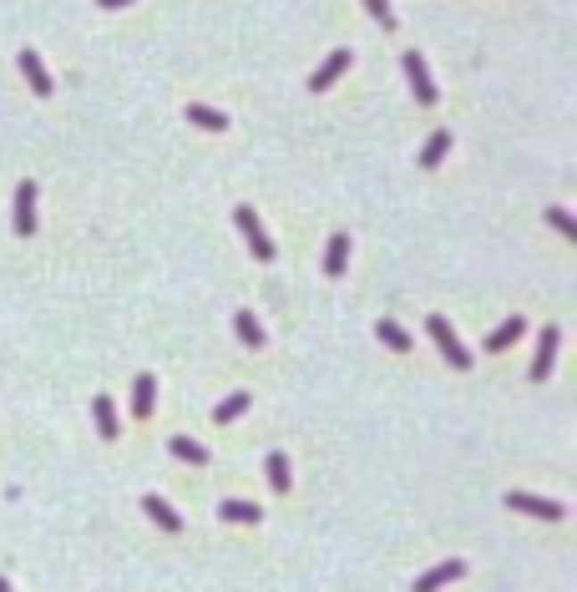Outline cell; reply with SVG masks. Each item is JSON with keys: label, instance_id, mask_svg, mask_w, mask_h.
Listing matches in <instances>:
<instances>
[{"label": "cell", "instance_id": "3957f363", "mask_svg": "<svg viewBox=\"0 0 577 592\" xmlns=\"http://www.w3.org/2000/svg\"><path fill=\"white\" fill-rule=\"evenodd\" d=\"M406 81H410V92H416V102L421 107H436V81H431V71H425V62L416 56V51H406Z\"/></svg>", "mask_w": 577, "mask_h": 592}, {"label": "cell", "instance_id": "4fadbf2b", "mask_svg": "<svg viewBox=\"0 0 577 592\" xmlns=\"http://www.w3.org/2000/svg\"><path fill=\"white\" fill-rule=\"evenodd\" d=\"M92 415H96V436H102V440H117V436H122V431H117V410H111L107 395H96V400H92Z\"/></svg>", "mask_w": 577, "mask_h": 592}, {"label": "cell", "instance_id": "8992f818", "mask_svg": "<svg viewBox=\"0 0 577 592\" xmlns=\"http://www.w3.org/2000/svg\"><path fill=\"white\" fill-rule=\"evenodd\" d=\"M456 577H466V562H461V557L441 562V567H431L425 577H416V592H441L446 582H456Z\"/></svg>", "mask_w": 577, "mask_h": 592}, {"label": "cell", "instance_id": "277c9868", "mask_svg": "<svg viewBox=\"0 0 577 592\" xmlns=\"http://www.w3.org/2000/svg\"><path fill=\"white\" fill-rule=\"evenodd\" d=\"M507 506H512V512H527V516H542V522H562V516H567L562 501H542V497H527V491H507Z\"/></svg>", "mask_w": 577, "mask_h": 592}, {"label": "cell", "instance_id": "cb8c5ba5", "mask_svg": "<svg viewBox=\"0 0 577 592\" xmlns=\"http://www.w3.org/2000/svg\"><path fill=\"white\" fill-rule=\"evenodd\" d=\"M547 223H552L562 238H577V218L567 213V208H547Z\"/></svg>", "mask_w": 577, "mask_h": 592}, {"label": "cell", "instance_id": "5b68a950", "mask_svg": "<svg viewBox=\"0 0 577 592\" xmlns=\"http://www.w3.org/2000/svg\"><path fill=\"white\" fill-rule=\"evenodd\" d=\"M557 344H562V329L547 325L542 340H537V359H532V380H547L552 374V359H557Z\"/></svg>", "mask_w": 577, "mask_h": 592}, {"label": "cell", "instance_id": "484cf974", "mask_svg": "<svg viewBox=\"0 0 577 592\" xmlns=\"http://www.w3.org/2000/svg\"><path fill=\"white\" fill-rule=\"evenodd\" d=\"M0 592H11V582H5V577H0Z\"/></svg>", "mask_w": 577, "mask_h": 592}, {"label": "cell", "instance_id": "5bb4252c", "mask_svg": "<svg viewBox=\"0 0 577 592\" xmlns=\"http://www.w3.org/2000/svg\"><path fill=\"white\" fill-rule=\"evenodd\" d=\"M344 66H350V51H334V56H329V62H325V66H319V71L309 77V92H325V86H329L334 77H340Z\"/></svg>", "mask_w": 577, "mask_h": 592}, {"label": "cell", "instance_id": "ba28073f", "mask_svg": "<svg viewBox=\"0 0 577 592\" xmlns=\"http://www.w3.org/2000/svg\"><path fill=\"white\" fill-rule=\"evenodd\" d=\"M16 66L26 71V81H31V92H36V96H51V71L41 66V56H36V51H21Z\"/></svg>", "mask_w": 577, "mask_h": 592}, {"label": "cell", "instance_id": "d4e9b609", "mask_svg": "<svg viewBox=\"0 0 577 592\" xmlns=\"http://www.w3.org/2000/svg\"><path fill=\"white\" fill-rule=\"evenodd\" d=\"M102 11H122V5H132V0H96Z\"/></svg>", "mask_w": 577, "mask_h": 592}, {"label": "cell", "instance_id": "ffe728a7", "mask_svg": "<svg viewBox=\"0 0 577 592\" xmlns=\"http://www.w3.org/2000/svg\"><path fill=\"white\" fill-rule=\"evenodd\" d=\"M243 410H249V390H238V395H228V400H223V406L213 410V421H218V425H228V421H238Z\"/></svg>", "mask_w": 577, "mask_h": 592}, {"label": "cell", "instance_id": "2e32d148", "mask_svg": "<svg viewBox=\"0 0 577 592\" xmlns=\"http://www.w3.org/2000/svg\"><path fill=\"white\" fill-rule=\"evenodd\" d=\"M223 522H243V527H259L264 512L253 506V501H223Z\"/></svg>", "mask_w": 577, "mask_h": 592}, {"label": "cell", "instance_id": "e0dca14e", "mask_svg": "<svg viewBox=\"0 0 577 592\" xmlns=\"http://www.w3.org/2000/svg\"><path fill=\"white\" fill-rule=\"evenodd\" d=\"M172 456H177V461H187V466H208V451L193 436H172Z\"/></svg>", "mask_w": 577, "mask_h": 592}, {"label": "cell", "instance_id": "7402d4cb", "mask_svg": "<svg viewBox=\"0 0 577 592\" xmlns=\"http://www.w3.org/2000/svg\"><path fill=\"white\" fill-rule=\"evenodd\" d=\"M187 122L208 127V132H223V127H228V117H223V111H213V107H187Z\"/></svg>", "mask_w": 577, "mask_h": 592}, {"label": "cell", "instance_id": "8fae6325", "mask_svg": "<svg viewBox=\"0 0 577 592\" xmlns=\"http://www.w3.org/2000/svg\"><path fill=\"white\" fill-rule=\"evenodd\" d=\"M344 264H350V234H334L325 243V274H329V279H340Z\"/></svg>", "mask_w": 577, "mask_h": 592}, {"label": "cell", "instance_id": "9c48e42d", "mask_svg": "<svg viewBox=\"0 0 577 592\" xmlns=\"http://www.w3.org/2000/svg\"><path fill=\"white\" fill-rule=\"evenodd\" d=\"M152 400H157V380L152 374H137V380H132V415L147 421V415H152Z\"/></svg>", "mask_w": 577, "mask_h": 592}, {"label": "cell", "instance_id": "30bf717a", "mask_svg": "<svg viewBox=\"0 0 577 592\" xmlns=\"http://www.w3.org/2000/svg\"><path fill=\"white\" fill-rule=\"evenodd\" d=\"M142 512L152 516V522H157V527H162V531H172V537L183 531V516L172 512V506H168V501H162V497H142Z\"/></svg>", "mask_w": 577, "mask_h": 592}, {"label": "cell", "instance_id": "7a4b0ae2", "mask_svg": "<svg viewBox=\"0 0 577 592\" xmlns=\"http://www.w3.org/2000/svg\"><path fill=\"white\" fill-rule=\"evenodd\" d=\"M431 340L441 344V355H446V365H456V370H471V349H461V340H456L451 334V325H446V319H441V314H431Z\"/></svg>", "mask_w": 577, "mask_h": 592}, {"label": "cell", "instance_id": "44dd1931", "mask_svg": "<svg viewBox=\"0 0 577 592\" xmlns=\"http://www.w3.org/2000/svg\"><path fill=\"white\" fill-rule=\"evenodd\" d=\"M375 334H380V340L391 344V349H400V355L410 349V334H406L400 325H395V319H380V325H375Z\"/></svg>", "mask_w": 577, "mask_h": 592}, {"label": "cell", "instance_id": "52a82bcc", "mask_svg": "<svg viewBox=\"0 0 577 592\" xmlns=\"http://www.w3.org/2000/svg\"><path fill=\"white\" fill-rule=\"evenodd\" d=\"M16 234L21 238L36 234V183H21L16 187Z\"/></svg>", "mask_w": 577, "mask_h": 592}, {"label": "cell", "instance_id": "7c38bea8", "mask_svg": "<svg viewBox=\"0 0 577 592\" xmlns=\"http://www.w3.org/2000/svg\"><path fill=\"white\" fill-rule=\"evenodd\" d=\"M522 334H527V319H507L501 329H491V334H486V349H491V355H501V349H507V344H516Z\"/></svg>", "mask_w": 577, "mask_h": 592}, {"label": "cell", "instance_id": "9a60e30c", "mask_svg": "<svg viewBox=\"0 0 577 592\" xmlns=\"http://www.w3.org/2000/svg\"><path fill=\"white\" fill-rule=\"evenodd\" d=\"M234 329H238V340L249 344V349H264V329H259V319H253L249 309L234 314Z\"/></svg>", "mask_w": 577, "mask_h": 592}, {"label": "cell", "instance_id": "603a6c76", "mask_svg": "<svg viewBox=\"0 0 577 592\" xmlns=\"http://www.w3.org/2000/svg\"><path fill=\"white\" fill-rule=\"evenodd\" d=\"M365 11L375 16V26H380V31H395V11H391V0H365Z\"/></svg>", "mask_w": 577, "mask_h": 592}, {"label": "cell", "instance_id": "6da1fadb", "mask_svg": "<svg viewBox=\"0 0 577 592\" xmlns=\"http://www.w3.org/2000/svg\"><path fill=\"white\" fill-rule=\"evenodd\" d=\"M234 223L243 228V238H249L253 259H259V264H274V238L264 234V223H259V213H253V208H238V213H234Z\"/></svg>", "mask_w": 577, "mask_h": 592}, {"label": "cell", "instance_id": "d6986e66", "mask_svg": "<svg viewBox=\"0 0 577 592\" xmlns=\"http://www.w3.org/2000/svg\"><path fill=\"white\" fill-rule=\"evenodd\" d=\"M268 486H274V491H289V456L284 451H268Z\"/></svg>", "mask_w": 577, "mask_h": 592}, {"label": "cell", "instance_id": "ac0fdd59", "mask_svg": "<svg viewBox=\"0 0 577 592\" xmlns=\"http://www.w3.org/2000/svg\"><path fill=\"white\" fill-rule=\"evenodd\" d=\"M446 147H451V132H431L421 147V168H436L441 157H446Z\"/></svg>", "mask_w": 577, "mask_h": 592}]
</instances>
